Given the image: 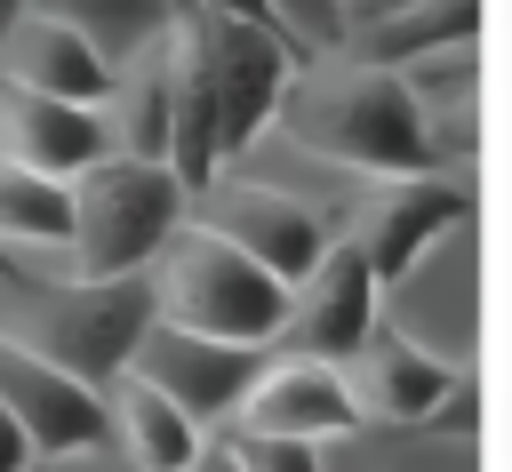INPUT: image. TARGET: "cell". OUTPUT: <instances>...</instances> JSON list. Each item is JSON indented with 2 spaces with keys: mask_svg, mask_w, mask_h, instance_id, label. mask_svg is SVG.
Listing matches in <instances>:
<instances>
[{
  "mask_svg": "<svg viewBox=\"0 0 512 472\" xmlns=\"http://www.w3.org/2000/svg\"><path fill=\"white\" fill-rule=\"evenodd\" d=\"M272 136H288L296 152L376 184V176H424L440 168L432 160V136L408 104V88L376 64H352V56H312L296 64L280 112H272Z\"/></svg>",
  "mask_w": 512,
  "mask_h": 472,
  "instance_id": "6da1fadb",
  "label": "cell"
},
{
  "mask_svg": "<svg viewBox=\"0 0 512 472\" xmlns=\"http://www.w3.org/2000/svg\"><path fill=\"white\" fill-rule=\"evenodd\" d=\"M144 328H152L144 272H128V280H56V272L0 280V336H16L24 352L56 360L88 392H104L128 368Z\"/></svg>",
  "mask_w": 512,
  "mask_h": 472,
  "instance_id": "7a4b0ae2",
  "label": "cell"
},
{
  "mask_svg": "<svg viewBox=\"0 0 512 472\" xmlns=\"http://www.w3.org/2000/svg\"><path fill=\"white\" fill-rule=\"evenodd\" d=\"M72 232H64V264L56 280H128L160 256V240L184 224V184L160 160H128L104 152L88 160L72 184Z\"/></svg>",
  "mask_w": 512,
  "mask_h": 472,
  "instance_id": "3957f363",
  "label": "cell"
},
{
  "mask_svg": "<svg viewBox=\"0 0 512 472\" xmlns=\"http://www.w3.org/2000/svg\"><path fill=\"white\" fill-rule=\"evenodd\" d=\"M144 288H152V320L216 336V344H248V352H272L280 304H288L272 272H256L240 248H224L200 224H176L160 240V256L144 264Z\"/></svg>",
  "mask_w": 512,
  "mask_h": 472,
  "instance_id": "277c9868",
  "label": "cell"
},
{
  "mask_svg": "<svg viewBox=\"0 0 512 472\" xmlns=\"http://www.w3.org/2000/svg\"><path fill=\"white\" fill-rule=\"evenodd\" d=\"M184 32H192V56H200V80H208V112H216V176H232L256 136H272V112L296 80V48L280 32H256V24H232V16H208L192 0H176Z\"/></svg>",
  "mask_w": 512,
  "mask_h": 472,
  "instance_id": "5b68a950",
  "label": "cell"
},
{
  "mask_svg": "<svg viewBox=\"0 0 512 472\" xmlns=\"http://www.w3.org/2000/svg\"><path fill=\"white\" fill-rule=\"evenodd\" d=\"M376 320L400 328L416 352H432L448 368H472L480 360V216L440 232L400 280H384Z\"/></svg>",
  "mask_w": 512,
  "mask_h": 472,
  "instance_id": "8992f818",
  "label": "cell"
},
{
  "mask_svg": "<svg viewBox=\"0 0 512 472\" xmlns=\"http://www.w3.org/2000/svg\"><path fill=\"white\" fill-rule=\"evenodd\" d=\"M184 224L216 232V240L240 248L256 272H272L280 288L336 240V216H328V208H312L304 192L264 184V176H208V184L184 200Z\"/></svg>",
  "mask_w": 512,
  "mask_h": 472,
  "instance_id": "52a82bcc",
  "label": "cell"
},
{
  "mask_svg": "<svg viewBox=\"0 0 512 472\" xmlns=\"http://www.w3.org/2000/svg\"><path fill=\"white\" fill-rule=\"evenodd\" d=\"M480 208H472V168H424V176H376V184H360V200H352V216L336 224L344 240H352V256L368 264V280L384 288V280H400L440 232H456V224H472Z\"/></svg>",
  "mask_w": 512,
  "mask_h": 472,
  "instance_id": "ba28073f",
  "label": "cell"
},
{
  "mask_svg": "<svg viewBox=\"0 0 512 472\" xmlns=\"http://www.w3.org/2000/svg\"><path fill=\"white\" fill-rule=\"evenodd\" d=\"M224 432H256V440L328 448V440H352V432H368V424H360V400H352L344 368L304 360V352H264Z\"/></svg>",
  "mask_w": 512,
  "mask_h": 472,
  "instance_id": "9c48e42d",
  "label": "cell"
},
{
  "mask_svg": "<svg viewBox=\"0 0 512 472\" xmlns=\"http://www.w3.org/2000/svg\"><path fill=\"white\" fill-rule=\"evenodd\" d=\"M368 328H376V280H368V264L352 256V240L336 232V240L288 280V304H280V336H272V352H304V360L344 368V360L360 352Z\"/></svg>",
  "mask_w": 512,
  "mask_h": 472,
  "instance_id": "30bf717a",
  "label": "cell"
},
{
  "mask_svg": "<svg viewBox=\"0 0 512 472\" xmlns=\"http://www.w3.org/2000/svg\"><path fill=\"white\" fill-rule=\"evenodd\" d=\"M256 360L264 352H248V344H216V336L152 320L136 336V352H128V376H144L160 400H176L200 432H224L232 408H240V392H248V376H256Z\"/></svg>",
  "mask_w": 512,
  "mask_h": 472,
  "instance_id": "8fae6325",
  "label": "cell"
},
{
  "mask_svg": "<svg viewBox=\"0 0 512 472\" xmlns=\"http://www.w3.org/2000/svg\"><path fill=\"white\" fill-rule=\"evenodd\" d=\"M0 408L16 416V432L32 440L40 464H64V456H96L104 448V392H88L56 360L24 352L16 336H0Z\"/></svg>",
  "mask_w": 512,
  "mask_h": 472,
  "instance_id": "7c38bea8",
  "label": "cell"
},
{
  "mask_svg": "<svg viewBox=\"0 0 512 472\" xmlns=\"http://www.w3.org/2000/svg\"><path fill=\"white\" fill-rule=\"evenodd\" d=\"M456 376L464 368H448V360H432V352H416L400 328H368L360 336V352L344 360V384H352V400H360V424H392V432H424L432 424V408L456 392Z\"/></svg>",
  "mask_w": 512,
  "mask_h": 472,
  "instance_id": "4fadbf2b",
  "label": "cell"
},
{
  "mask_svg": "<svg viewBox=\"0 0 512 472\" xmlns=\"http://www.w3.org/2000/svg\"><path fill=\"white\" fill-rule=\"evenodd\" d=\"M208 440L216 432H200L176 400H160L144 376H112L104 384V448L128 464V472H192L200 456H208Z\"/></svg>",
  "mask_w": 512,
  "mask_h": 472,
  "instance_id": "5bb4252c",
  "label": "cell"
},
{
  "mask_svg": "<svg viewBox=\"0 0 512 472\" xmlns=\"http://www.w3.org/2000/svg\"><path fill=\"white\" fill-rule=\"evenodd\" d=\"M0 160L72 184L88 160H104V120L88 104H56V96H32V88L0 80Z\"/></svg>",
  "mask_w": 512,
  "mask_h": 472,
  "instance_id": "9a60e30c",
  "label": "cell"
},
{
  "mask_svg": "<svg viewBox=\"0 0 512 472\" xmlns=\"http://www.w3.org/2000/svg\"><path fill=\"white\" fill-rule=\"evenodd\" d=\"M0 80L8 88H32V96H56V104H104V88H112V64L80 40V32H64V24H48V16H16L8 32H0Z\"/></svg>",
  "mask_w": 512,
  "mask_h": 472,
  "instance_id": "2e32d148",
  "label": "cell"
},
{
  "mask_svg": "<svg viewBox=\"0 0 512 472\" xmlns=\"http://www.w3.org/2000/svg\"><path fill=\"white\" fill-rule=\"evenodd\" d=\"M472 40H480V0H408V8L344 32L336 56L376 64V72H408V64H424L440 48H472Z\"/></svg>",
  "mask_w": 512,
  "mask_h": 472,
  "instance_id": "e0dca14e",
  "label": "cell"
},
{
  "mask_svg": "<svg viewBox=\"0 0 512 472\" xmlns=\"http://www.w3.org/2000/svg\"><path fill=\"white\" fill-rule=\"evenodd\" d=\"M96 120H104V152L168 168V40H152L128 64H112V88H104Z\"/></svg>",
  "mask_w": 512,
  "mask_h": 472,
  "instance_id": "ac0fdd59",
  "label": "cell"
},
{
  "mask_svg": "<svg viewBox=\"0 0 512 472\" xmlns=\"http://www.w3.org/2000/svg\"><path fill=\"white\" fill-rule=\"evenodd\" d=\"M64 232H72V192L40 168H16L0 160V248L24 264V256H64ZM32 272V264H24Z\"/></svg>",
  "mask_w": 512,
  "mask_h": 472,
  "instance_id": "d6986e66",
  "label": "cell"
},
{
  "mask_svg": "<svg viewBox=\"0 0 512 472\" xmlns=\"http://www.w3.org/2000/svg\"><path fill=\"white\" fill-rule=\"evenodd\" d=\"M32 16H48V24H64V32H80L104 64H128L136 48H152L160 32H168V16H176V0H24Z\"/></svg>",
  "mask_w": 512,
  "mask_h": 472,
  "instance_id": "ffe728a7",
  "label": "cell"
},
{
  "mask_svg": "<svg viewBox=\"0 0 512 472\" xmlns=\"http://www.w3.org/2000/svg\"><path fill=\"white\" fill-rule=\"evenodd\" d=\"M224 464L232 472H328L320 448H296V440H256V432H216Z\"/></svg>",
  "mask_w": 512,
  "mask_h": 472,
  "instance_id": "44dd1931",
  "label": "cell"
},
{
  "mask_svg": "<svg viewBox=\"0 0 512 472\" xmlns=\"http://www.w3.org/2000/svg\"><path fill=\"white\" fill-rule=\"evenodd\" d=\"M272 16H280V32L296 40V56H304V64H312V56H336V48H344L336 0H272Z\"/></svg>",
  "mask_w": 512,
  "mask_h": 472,
  "instance_id": "7402d4cb",
  "label": "cell"
},
{
  "mask_svg": "<svg viewBox=\"0 0 512 472\" xmlns=\"http://www.w3.org/2000/svg\"><path fill=\"white\" fill-rule=\"evenodd\" d=\"M192 8H208V16H232V24H256V32H280V16H272V0H192ZM288 40V32H280ZM296 48V40H288Z\"/></svg>",
  "mask_w": 512,
  "mask_h": 472,
  "instance_id": "603a6c76",
  "label": "cell"
},
{
  "mask_svg": "<svg viewBox=\"0 0 512 472\" xmlns=\"http://www.w3.org/2000/svg\"><path fill=\"white\" fill-rule=\"evenodd\" d=\"M32 464H40V456H32V440H24V432H16V416L0 408V472H32Z\"/></svg>",
  "mask_w": 512,
  "mask_h": 472,
  "instance_id": "cb8c5ba5",
  "label": "cell"
},
{
  "mask_svg": "<svg viewBox=\"0 0 512 472\" xmlns=\"http://www.w3.org/2000/svg\"><path fill=\"white\" fill-rule=\"evenodd\" d=\"M392 8H408V0H336V24H344V32H360V24L392 16Z\"/></svg>",
  "mask_w": 512,
  "mask_h": 472,
  "instance_id": "d4e9b609",
  "label": "cell"
},
{
  "mask_svg": "<svg viewBox=\"0 0 512 472\" xmlns=\"http://www.w3.org/2000/svg\"><path fill=\"white\" fill-rule=\"evenodd\" d=\"M192 472H232V464H224V448H216V440H208V456H200V464H192Z\"/></svg>",
  "mask_w": 512,
  "mask_h": 472,
  "instance_id": "484cf974",
  "label": "cell"
},
{
  "mask_svg": "<svg viewBox=\"0 0 512 472\" xmlns=\"http://www.w3.org/2000/svg\"><path fill=\"white\" fill-rule=\"evenodd\" d=\"M0 280H32V272H24V264H16L8 248H0Z\"/></svg>",
  "mask_w": 512,
  "mask_h": 472,
  "instance_id": "4316f807",
  "label": "cell"
},
{
  "mask_svg": "<svg viewBox=\"0 0 512 472\" xmlns=\"http://www.w3.org/2000/svg\"><path fill=\"white\" fill-rule=\"evenodd\" d=\"M16 16H24V0H0V32H8V24H16Z\"/></svg>",
  "mask_w": 512,
  "mask_h": 472,
  "instance_id": "83f0119b",
  "label": "cell"
},
{
  "mask_svg": "<svg viewBox=\"0 0 512 472\" xmlns=\"http://www.w3.org/2000/svg\"><path fill=\"white\" fill-rule=\"evenodd\" d=\"M32 472H56V464H32Z\"/></svg>",
  "mask_w": 512,
  "mask_h": 472,
  "instance_id": "f1b7e54d",
  "label": "cell"
}]
</instances>
